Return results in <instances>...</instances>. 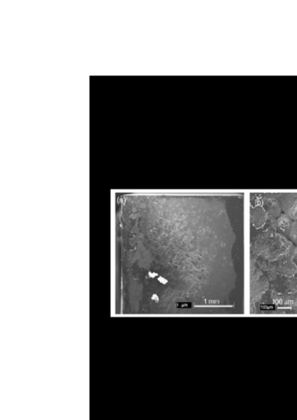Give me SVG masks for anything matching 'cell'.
I'll list each match as a JSON object with an SVG mask.
<instances>
[{"mask_svg": "<svg viewBox=\"0 0 297 420\" xmlns=\"http://www.w3.org/2000/svg\"><path fill=\"white\" fill-rule=\"evenodd\" d=\"M286 215H288L292 220H297V196L294 201L292 202L291 207L287 210Z\"/></svg>", "mask_w": 297, "mask_h": 420, "instance_id": "obj_3", "label": "cell"}, {"mask_svg": "<svg viewBox=\"0 0 297 420\" xmlns=\"http://www.w3.org/2000/svg\"><path fill=\"white\" fill-rule=\"evenodd\" d=\"M287 237H288L289 239L291 240L293 243L297 246V220L293 221L291 229H290Z\"/></svg>", "mask_w": 297, "mask_h": 420, "instance_id": "obj_2", "label": "cell"}, {"mask_svg": "<svg viewBox=\"0 0 297 420\" xmlns=\"http://www.w3.org/2000/svg\"><path fill=\"white\" fill-rule=\"evenodd\" d=\"M158 274L156 273H152V272H149V277H151V278H154V277H157Z\"/></svg>", "mask_w": 297, "mask_h": 420, "instance_id": "obj_7", "label": "cell"}, {"mask_svg": "<svg viewBox=\"0 0 297 420\" xmlns=\"http://www.w3.org/2000/svg\"><path fill=\"white\" fill-rule=\"evenodd\" d=\"M295 308H296V309H297V300H296V302H295Z\"/></svg>", "mask_w": 297, "mask_h": 420, "instance_id": "obj_8", "label": "cell"}, {"mask_svg": "<svg viewBox=\"0 0 297 420\" xmlns=\"http://www.w3.org/2000/svg\"><path fill=\"white\" fill-rule=\"evenodd\" d=\"M151 299L152 300H153V301H155V302L157 303H158V301H159V300H158V296H157V295L156 294L153 295V296H152Z\"/></svg>", "mask_w": 297, "mask_h": 420, "instance_id": "obj_6", "label": "cell"}, {"mask_svg": "<svg viewBox=\"0 0 297 420\" xmlns=\"http://www.w3.org/2000/svg\"><path fill=\"white\" fill-rule=\"evenodd\" d=\"M293 220L286 214L281 215L278 219V228L281 233L285 235H288L289 231L291 229Z\"/></svg>", "mask_w": 297, "mask_h": 420, "instance_id": "obj_1", "label": "cell"}, {"mask_svg": "<svg viewBox=\"0 0 297 420\" xmlns=\"http://www.w3.org/2000/svg\"><path fill=\"white\" fill-rule=\"evenodd\" d=\"M158 281L162 284L168 283V280L165 279V277H160V276L158 277Z\"/></svg>", "mask_w": 297, "mask_h": 420, "instance_id": "obj_5", "label": "cell"}, {"mask_svg": "<svg viewBox=\"0 0 297 420\" xmlns=\"http://www.w3.org/2000/svg\"><path fill=\"white\" fill-rule=\"evenodd\" d=\"M177 308H190L192 307L191 303H177Z\"/></svg>", "mask_w": 297, "mask_h": 420, "instance_id": "obj_4", "label": "cell"}]
</instances>
